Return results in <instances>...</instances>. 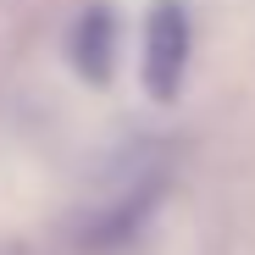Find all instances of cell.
Masks as SVG:
<instances>
[{
	"label": "cell",
	"instance_id": "1",
	"mask_svg": "<svg viewBox=\"0 0 255 255\" xmlns=\"http://www.w3.org/2000/svg\"><path fill=\"white\" fill-rule=\"evenodd\" d=\"M189 11L183 0H155L144 17V89L155 100H172L189 72Z\"/></svg>",
	"mask_w": 255,
	"mask_h": 255
},
{
	"label": "cell",
	"instance_id": "2",
	"mask_svg": "<svg viewBox=\"0 0 255 255\" xmlns=\"http://www.w3.org/2000/svg\"><path fill=\"white\" fill-rule=\"evenodd\" d=\"M67 50H72V67L89 83H106L111 67H117V17H111V6L89 0V6L78 11L72 33H67Z\"/></svg>",
	"mask_w": 255,
	"mask_h": 255
}]
</instances>
